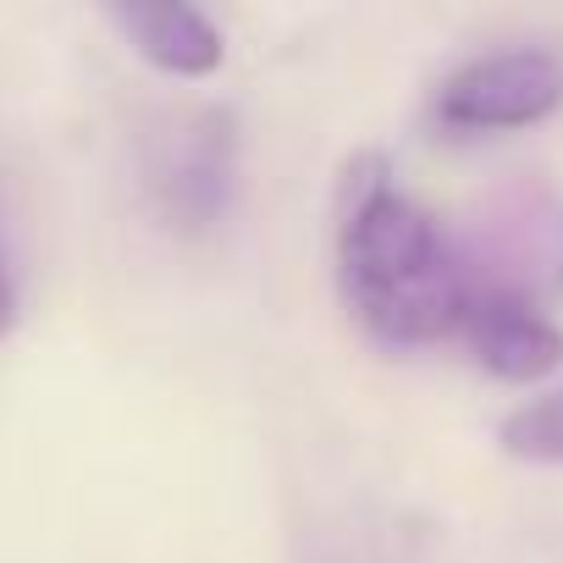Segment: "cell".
<instances>
[{
	"instance_id": "cell-1",
	"label": "cell",
	"mask_w": 563,
	"mask_h": 563,
	"mask_svg": "<svg viewBox=\"0 0 563 563\" xmlns=\"http://www.w3.org/2000/svg\"><path fill=\"white\" fill-rule=\"evenodd\" d=\"M332 260L349 316L387 349L459 338L475 282L464 276L437 216L398 183L387 155H354L338 177Z\"/></svg>"
},
{
	"instance_id": "cell-2",
	"label": "cell",
	"mask_w": 563,
	"mask_h": 563,
	"mask_svg": "<svg viewBox=\"0 0 563 563\" xmlns=\"http://www.w3.org/2000/svg\"><path fill=\"white\" fill-rule=\"evenodd\" d=\"M563 106V56L519 45L464 62L442 78L431 100V122L448 133H514L536 128Z\"/></svg>"
},
{
	"instance_id": "cell-3",
	"label": "cell",
	"mask_w": 563,
	"mask_h": 563,
	"mask_svg": "<svg viewBox=\"0 0 563 563\" xmlns=\"http://www.w3.org/2000/svg\"><path fill=\"white\" fill-rule=\"evenodd\" d=\"M459 338L497 382H541L563 365V327L519 288H475Z\"/></svg>"
},
{
	"instance_id": "cell-4",
	"label": "cell",
	"mask_w": 563,
	"mask_h": 563,
	"mask_svg": "<svg viewBox=\"0 0 563 563\" xmlns=\"http://www.w3.org/2000/svg\"><path fill=\"white\" fill-rule=\"evenodd\" d=\"M232 172H238V133H232V117L227 111H199L177 144L166 150V161L155 166V194H161V210L177 221V227H216L221 210H227V194H232Z\"/></svg>"
},
{
	"instance_id": "cell-5",
	"label": "cell",
	"mask_w": 563,
	"mask_h": 563,
	"mask_svg": "<svg viewBox=\"0 0 563 563\" xmlns=\"http://www.w3.org/2000/svg\"><path fill=\"white\" fill-rule=\"evenodd\" d=\"M111 29L166 78H210L227 56L221 29L199 7H111Z\"/></svg>"
},
{
	"instance_id": "cell-6",
	"label": "cell",
	"mask_w": 563,
	"mask_h": 563,
	"mask_svg": "<svg viewBox=\"0 0 563 563\" xmlns=\"http://www.w3.org/2000/svg\"><path fill=\"white\" fill-rule=\"evenodd\" d=\"M497 448L508 459H525V464H563V387L519 404L497 426Z\"/></svg>"
},
{
	"instance_id": "cell-7",
	"label": "cell",
	"mask_w": 563,
	"mask_h": 563,
	"mask_svg": "<svg viewBox=\"0 0 563 563\" xmlns=\"http://www.w3.org/2000/svg\"><path fill=\"white\" fill-rule=\"evenodd\" d=\"M23 321V288H18V271H12V254L0 243V343H7Z\"/></svg>"
}]
</instances>
